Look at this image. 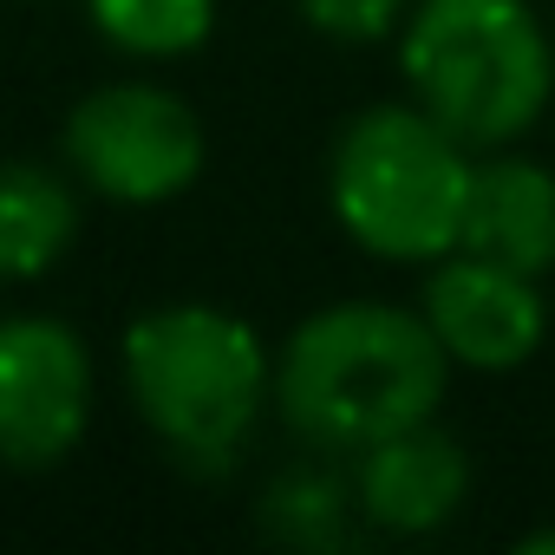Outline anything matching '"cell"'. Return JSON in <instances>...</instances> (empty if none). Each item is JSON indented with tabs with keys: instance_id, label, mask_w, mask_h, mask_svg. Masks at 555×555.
<instances>
[{
	"instance_id": "obj_1",
	"label": "cell",
	"mask_w": 555,
	"mask_h": 555,
	"mask_svg": "<svg viewBox=\"0 0 555 555\" xmlns=\"http://www.w3.org/2000/svg\"><path fill=\"white\" fill-rule=\"evenodd\" d=\"M451 353L425 314L386 301H340L308 314L274 360V405L321 451H366L405 425L438 418Z\"/></svg>"
},
{
	"instance_id": "obj_2",
	"label": "cell",
	"mask_w": 555,
	"mask_h": 555,
	"mask_svg": "<svg viewBox=\"0 0 555 555\" xmlns=\"http://www.w3.org/2000/svg\"><path fill=\"white\" fill-rule=\"evenodd\" d=\"M125 386L170 457L216 470L274 399V360L229 308L170 301L125 327Z\"/></svg>"
},
{
	"instance_id": "obj_3",
	"label": "cell",
	"mask_w": 555,
	"mask_h": 555,
	"mask_svg": "<svg viewBox=\"0 0 555 555\" xmlns=\"http://www.w3.org/2000/svg\"><path fill=\"white\" fill-rule=\"evenodd\" d=\"M412 99L470 151L516 144L555 86V53L529 0H418L399 34Z\"/></svg>"
},
{
	"instance_id": "obj_4",
	"label": "cell",
	"mask_w": 555,
	"mask_h": 555,
	"mask_svg": "<svg viewBox=\"0 0 555 555\" xmlns=\"http://www.w3.org/2000/svg\"><path fill=\"white\" fill-rule=\"evenodd\" d=\"M470 144L451 138L418 99L360 112L334 144V216L379 261H444L464 242Z\"/></svg>"
},
{
	"instance_id": "obj_5",
	"label": "cell",
	"mask_w": 555,
	"mask_h": 555,
	"mask_svg": "<svg viewBox=\"0 0 555 555\" xmlns=\"http://www.w3.org/2000/svg\"><path fill=\"white\" fill-rule=\"evenodd\" d=\"M66 157H73V170L92 196L151 209V203H170L196 183L203 118L164 86L118 79V86H99L73 105Z\"/></svg>"
},
{
	"instance_id": "obj_6",
	"label": "cell",
	"mask_w": 555,
	"mask_h": 555,
	"mask_svg": "<svg viewBox=\"0 0 555 555\" xmlns=\"http://www.w3.org/2000/svg\"><path fill=\"white\" fill-rule=\"evenodd\" d=\"M92 425V360L66 321H0V464L47 470Z\"/></svg>"
},
{
	"instance_id": "obj_7",
	"label": "cell",
	"mask_w": 555,
	"mask_h": 555,
	"mask_svg": "<svg viewBox=\"0 0 555 555\" xmlns=\"http://www.w3.org/2000/svg\"><path fill=\"white\" fill-rule=\"evenodd\" d=\"M418 314L444 340L451 366H477V373L529 366L542 334H548V301L535 288V274H516V268L483 261L470 248H451L431 268Z\"/></svg>"
},
{
	"instance_id": "obj_8",
	"label": "cell",
	"mask_w": 555,
	"mask_h": 555,
	"mask_svg": "<svg viewBox=\"0 0 555 555\" xmlns=\"http://www.w3.org/2000/svg\"><path fill=\"white\" fill-rule=\"evenodd\" d=\"M470 496V457L431 418L405 425L360 451L353 464V509L386 535H431Z\"/></svg>"
},
{
	"instance_id": "obj_9",
	"label": "cell",
	"mask_w": 555,
	"mask_h": 555,
	"mask_svg": "<svg viewBox=\"0 0 555 555\" xmlns=\"http://www.w3.org/2000/svg\"><path fill=\"white\" fill-rule=\"evenodd\" d=\"M483 261H503L516 274L555 268V170L529 157H490L470 170V203H464V242Z\"/></svg>"
},
{
	"instance_id": "obj_10",
	"label": "cell",
	"mask_w": 555,
	"mask_h": 555,
	"mask_svg": "<svg viewBox=\"0 0 555 555\" xmlns=\"http://www.w3.org/2000/svg\"><path fill=\"white\" fill-rule=\"evenodd\" d=\"M79 242V190L47 164H0V282H34Z\"/></svg>"
},
{
	"instance_id": "obj_11",
	"label": "cell",
	"mask_w": 555,
	"mask_h": 555,
	"mask_svg": "<svg viewBox=\"0 0 555 555\" xmlns=\"http://www.w3.org/2000/svg\"><path fill=\"white\" fill-rule=\"evenodd\" d=\"M92 27L131 60H183L209 40L216 0H86Z\"/></svg>"
},
{
	"instance_id": "obj_12",
	"label": "cell",
	"mask_w": 555,
	"mask_h": 555,
	"mask_svg": "<svg viewBox=\"0 0 555 555\" xmlns=\"http://www.w3.org/2000/svg\"><path fill=\"white\" fill-rule=\"evenodd\" d=\"M261 516H268V529L282 535V542H301V548H334V542H347V490H340L334 477H314V470L282 477V483L268 490Z\"/></svg>"
},
{
	"instance_id": "obj_13",
	"label": "cell",
	"mask_w": 555,
	"mask_h": 555,
	"mask_svg": "<svg viewBox=\"0 0 555 555\" xmlns=\"http://www.w3.org/2000/svg\"><path fill=\"white\" fill-rule=\"evenodd\" d=\"M295 8L314 34L347 40V47H373L405 21V0H295Z\"/></svg>"
},
{
	"instance_id": "obj_14",
	"label": "cell",
	"mask_w": 555,
	"mask_h": 555,
	"mask_svg": "<svg viewBox=\"0 0 555 555\" xmlns=\"http://www.w3.org/2000/svg\"><path fill=\"white\" fill-rule=\"evenodd\" d=\"M516 555H555V529H535V535H522V542H516Z\"/></svg>"
}]
</instances>
